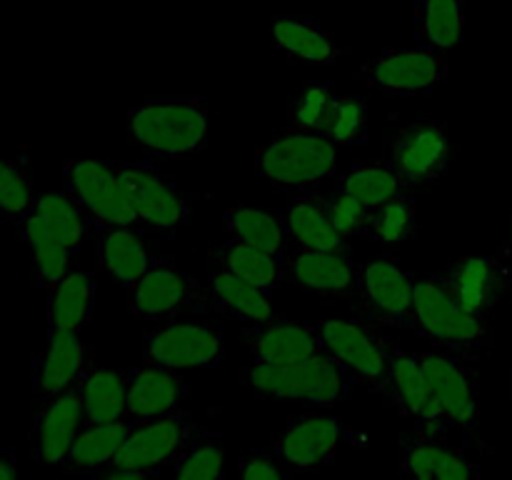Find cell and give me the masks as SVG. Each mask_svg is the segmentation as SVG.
Wrapping results in <instances>:
<instances>
[{"label": "cell", "mask_w": 512, "mask_h": 480, "mask_svg": "<svg viewBox=\"0 0 512 480\" xmlns=\"http://www.w3.org/2000/svg\"><path fill=\"white\" fill-rule=\"evenodd\" d=\"M418 358L430 388V420L420 435L473 433L480 420V355L430 345Z\"/></svg>", "instance_id": "cell-1"}, {"label": "cell", "mask_w": 512, "mask_h": 480, "mask_svg": "<svg viewBox=\"0 0 512 480\" xmlns=\"http://www.w3.org/2000/svg\"><path fill=\"white\" fill-rule=\"evenodd\" d=\"M243 385L260 398L333 408L353 398L360 380L333 355L320 353L298 363H253L243 370Z\"/></svg>", "instance_id": "cell-2"}, {"label": "cell", "mask_w": 512, "mask_h": 480, "mask_svg": "<svg viewBox=\"0 0 512 480\" xmlns=\"http://www.w3.org/2000/svg\"><path fill=\"white\" fill-rule=\"evenodd\" d=\"M338 173V145L308 130H275L255 150V175L288 195L315 193Z\"/></svg>", "instance_id": "cell-3"}, {"label": "cell", "mask_w": 512, "mask_h": 480, "mask_svg": "<svg viewBox=\"0 0 512 480\" xmlns=\"http://www.w3.org/2000/svg\"><path fill=\"white\" fill-rule=\"evenodd\" d=\"M413 330L435 348L483 355L493 343L485 315L458 300L443 275H418L413 283Z\"/></svg>", "instance_id": "cell-4"}, {"label": "cell", "mask_w": 512, "mask_h": 480, "mask_svg": "<svg viewBox=\"0 0 512 480\" xmlns=\"http://www.w3.org/2000/svg\"><path fill=\"white\" fill-rule=\"evenodd\" d=\"M208 98H150L128 110V135L158 158H183L208 145Z\"/></svg>", "instance_id": "cell-5"}, {"label": "cell", "mask_w": 512, "mask_h": 480, "mask_svg": "<svg viewBox=\"0 0 512 480\" xmlns=\"http://www.w3.org/2000/svg\"><path fill=\"white\" fill-rule=\"evenodd\" d=\"M358 443V433L345 418L333 413H300L285 420L273 443V453L290 475L323 470L345 445Z\"/></svg>", "instance_id": "cell-6"}, {"label": "cell", "mask_w": 512, "mask_h": 480, "mask_svg": "<svg viewBox=\"0 0 512 480\" xmlns=\"http://www.w3.org/2000/svg\"><path fill=\"white\" fill-rule=\"evenodd\" d=\"M225 328L215 320H168L143 333V360L173 370L223 365Z\"/></svg>", "instance_id": "cell-7"}, {"label": "cell", "mask_w": 512, "mask_h": 480, "mask_svg": "<svg viewBox=\"0 0 512 480\" xmlns=\"http://www.w3.org/2000/svg\"><path fill=\"white\" fill-rule=\"evenodd\" d=\"M448 75L445 53L423 48H388L373 55L355 70V80L385 95L433 93Z\"/></svg>", "instance_id": "cell-8"}, {"label": "cell", "mask_w": 512, "mask_h": 480, "mask_svg": "<svg viewBox=\"0 0 512 480\" xmlns=\"http://www.w3.org/2000/svg\"><path fill=\"white\" fill-rule=\"evenodd\" d=\"M125 195L138 215L140 228H150L160 235H170L190 220L188 198L170 183L163 170L150 160L115 163Z\"/></svg>", "instance_id": "cell-9"}, {"label": "cell", "mask_w": 512, "mask_h": 480, "mask_svg": "<svg viewBox=\"0 0 512 480\" xmlns=\"http://www.w3.org/2000/svg\"><path fill=\"white\" fill-rule=\"evenodd\" d=\"M65 190L88 213L90 223L140 228L138 215L125 195L115 163L108 160H68L63 165Z\"/></svg>", "instance_id": "cell-10"}, {"label": "cell", "mask_w": 512, "mask_h": 480, "mask_svg": "<svg viewBox=\"0 0 512 480\" xmlns=\"http://www.w3.org/2000/svg\"><path fill=\"white\" fill-rule=\"evenodd\" d=\"M318 325L325 353L353 370L360 385L378 390L398 343L365 320H318Z\"/></svg>", "instance_id": "cell-11"}, {"label": "cell", "mask_w": 512, "mask_h": 480, "mask_svg": "<svg viewBox=\"0 0 512 480\" xmlns=\"http://www.w3.org/2000/svg\"><path fill=\"white\" fill-rule=\"evenodd\" d=\"M200 430L203 425L188 410L138 420L110 468L163 470L165 465L178 460V455L198 438Z\"/></svg>", "instance_id": "cell-12"}, {"label": "cell", "mask_w": 512, "mask_h": 480, "mask_svg": "<svg viewBox=\"0 0 512 480\" xmlns=\"http://www.w3.org/2000/svg\"><path fill=\"white\" fill-rule=\"evenodd\" d=\"M413 283L398 258L373 255L358 268V295L373 323L413 330Z\"/></svg>", "instance_id": "cell-13"}, {"label": "cell", "mask_w": 512, "mask_h": 480, "mask_svg": "<svg viewBox=\"0 0 512 480\" xmlns=\"http://www.w3.org/2000/svg\"><path fill=\"white\" fill-rule=\"evenodd\" d=\"M390 160L410 188L440 183L450 160L448 125L433 118L410 120L395 133Z\"/></svg>", "instance_id": "cell-14"}, {"label": "cell", "mask_w": 512, "mask_h": 480, "mask_svg": "<svg viewBox=\"0 0 512 480\" xmlns=\"http://www.w3.org/2000/svg\"><path fill=\"white\" fill-rule=\"evenodd\" d=\"M203 300V285L165 258H155L148 273L130 290V313L145 323H168Z\"/></svg>", "instance_id": "cell-15"}, {"label": "cell", "mask_w": 512, "mask_h": 480, "mask_svg": "<svg viewBox=\"0 0 512 480\" xmlns=\"http://www.w3.org/2000/svg\"><path fill=\"white\" fill-rule=\"evenodd\" d=\"M85 428L83 395L80 383L63 390L58 395H50L40 403L33 415V453L35 463L40 465H65L68 455L78 440L80 430Z\"/></svg>", "instance_id": "cell-16"}, {"label": "cell", "mask_w": 512, "mask_h": 480, "mask_svg": "<svg viewBox=\"0 0 512 480\" xmlns=\"http://www.w3.org/2000/svg\"><path fill=\"white\" fill-rule=\"evenodd\" d=\"M400 473L405 480H480V463L448 435L410 433L400 440Z\"/></svg>", "instance_id": "cell-17"}, {"label": "cell", "mask_w": 512, "mask_h": 480, "mask_svg": "<svg viewBox=\"0 0 512 480\" xmlns=\"http://www.w3.org/2000/svg\"><path fill=\"white\" fill-rule=\"evenodd\" d=\"M95 368V353L78 330L48 328L43 353L33 363V390L40 400L78 385Z\"/></svg>", "instance_id": "cell-18"}, {"label": "cell", "mask_w": 512, "mask_h": 480, "mask_svg": "<svg viewBox=\"0 0 512 480\" xmlns=\"http://www.w3.org/2000/svg\"><path fill=\"white\" fill-rule=\"evenodd\" d=\"M243 338L253 363H298L325 353L320 325L288 315H270L263 323L245 325Z\"/></svg>", "instance_id": "cell-19"}, {"label": "cell", "mask_w": 512, "mask_h": 480, "mask_svg": "<svg viewBox=\"0 0 512 480\" xmlns=\"http://www.w3.org/2000/svg\"><path fill=\"white\" fill-rule=\"evenodd\" d=\"M358 268L350 250L298 248L285 253V283L305 293L345 295L358 290Z\"/></svg>", "instance_id": "cell-20"}, {"label": "cell", "mask_w": 512, "mask_h": 480, "mask_svg": "<svg viewBox=\"0 0 512 480\" xmlns=\"http://www.w3.org/2000/svg\"><path fill=\"white\" fill-rule=\"evenodd\" d=\"M508 258L510 253L460 258L448 273H443V278L460 303L488 318L510 290L512 273Z\"/></svg>", "instance_id": "cell-21"}, {"label": "cell", "mask_w": 512, "mask_h": 480, "mask_svg": "<svg viewBox=\"0 0 512 480\" xmlns=\"http://www.w3.org/2000/svg\"><path fill=\"white\" fill-rule=\"evenodd\" d=\"M125 373H128V418L150 420L185 410L190 385L180 370L145 360L125 368Z\"/></svg>", "instance_id": "cell-22"}, {"label": "cell", "mask_w": 512, "mask_h": 480, "mask_svg": "<svg viewBox=\"0 0 512 480\" xmlns=\"http://www.w3.org/2000/svg\"><path fill=\"white\" fill-rule=\"evenodd\" d=\"M90 235L95 240L100 268L118 288L133 290L135 283L155 263V255L150 253L140 228L90 223Z\"/></svg>", "instance_id": "cell-23"}, {"label": "cell", "mask_w": 512, "mask_h": 480, "mask_svg": "<svg viewBox=\"0 0 512 480\" xmlns=\"http://www.w3.org/2000/svg\"><path fill=\"white\" fill-rule=\"evenodd\" d=\"M270 43L300 65H333L350 53L318 18L300 15H273Z\"/></svg>", "instance_id": "cell-24"}, {"label": "cell", "mask_w": 512, "mask_h": 480, "mask_svg": "<svg viewBox=\"0 0 512 480\" xmlns=\"http://www.w3.org/2000/svg\"><path fill=\"white\" fill-rule=\"evenodd\" d=\"M375 393L383 395L385 405L398 410L403 418L413 420L415 430L428 428L430 420V388L418 353L395 345L385 378Z\"/></svg>", "instance_id": "cell-25"}, {"label": "cell", "mask_w": 512, "mask_h": 480, "mask_svg": "<svg viewBox=\"0 0 512 480\" xmlns=\"http://www.w3.org/2000/svg\"><path fill=\"white\" fill-rule=\"evenodd\" d=\"M203 300L205 308L238 318L243 325L263 323L270 315H275L273 295H268L248 280L238 278L230 270L220 268V265L205 280Z\"/></svg>", "instance_id": "cell-26"}, {"label": "cell", "mask_w": 512, "mask_h": 480, "mask_svg": "<svg viewBox=\"0 0 512 480\" xmlns=\"http://www.w3.org/2000/svg\"><path fill=\"white\" fill-rule=\"evenodd\" d=\"M15 233L18 238L28 245L30 260H33L35 270V285L43 288L45 293L53 290L65 275L70 273V260H73V253L65 248L58 240V235L50 230V225L45 223L43 215L33 208L28 213L20 215L15 220Z\"/></svg>", "instance_id": "cell-27"}, {"label": "cell", "mask_w": 512, "mask_h": 480, "mask_svg": "<svg viewBox=\"0 0 512 480\" xmlns=\"http://www.w3.org/2000/svg\"><path fill=\"white\" fill-rule=\"evenodd\" d=\"M98 305V275L93 270H73L53 290H48L45 320L48 328L78 330L93 320Z\"/></svg>", "instance_id": "cell-28"}, {"label": "cell", "mask_w": 512, "mask_h": 480, "mask_svg": "<svg viewBox=\"0 0 512 480\" xmlns=\"http://www.w3.org/2000/svg\"><path fill=\"white\" fill-rule=\"evenodd\" d=\"M285 220H288L290 240L298 248L313 250H345L350 240L335 230L325 210V195L320 190L303 195H290L285 205Z\"/></svg>", "instance_id": "cell-29"}, {"label": "cell", "mask_w": 512, "mask_h": 480, "mask_svg": "<svg viewBox=\"0 0 512 480\" xmlns=\"http://www.w3.org/2000/svg\"><path fill=\"white\" fill-rule=\"evenodd\" d=\"M223 220L228 238L243 240V243L255 245V248H263L275 255L288 253L290 230L283 208L235 205V208H225Z\"/></svg>", "instance_id": "cell-30"}, {"label": "cell", "mask_w": 512, "mask_h": 480, "mask_svg": "<svg viewBox=\"0 0 512 480\" xmlns=\"http://www.w3.org/2000/svg\"><path fill=\"white\" fill-rule=\"evenodd\" d=\"M135 423H138L135 418L110 420V423H85L65 465H70V468L83 475H93L110 468L120 450H123L128 435L133 433Z\"/></svg>", "instance_id": "cell-31"}, {"label": "cell", "mask_w": 512, "mask_h": 480, "mask_svg": "<svg viewBox=\"0 0 512 480\" xmlns=\"http://www.w3.org/2000/svg\"><path fill=\"white\" fill-rule=\"evenodd\" d=\"M335 190L353 195L365 208L373 210L400 195H408L413 188L405 183L393 160H385V163H353L345 173L338 175Z\"/></svg>", "instance_id": "cell-32"}, {"label": "cell", "mask_w": 512, "mask_h": 480, "mask_svg": "<svg viewBox=\"0 0 512 480\" xmlns=\"http://www.w3.org/2000/svg\"><path fill=\"white\" fill-rule=\"evenodd\" d=\"M218 263L220 268L258 285L268 295H275V290L285 285V255L268 253L243 240L225 238L218 248Z\"/></svg>", "instance_id": "cell-33"}, {"label": "cell", "mask_w": 512, "mask_h": 480, "mask_svg": "<svg viewBox=\"0 0 512 480\" xmlns=\"http://www.w3.org/2000/svg\"><path fill=\"white\" fill-rule=\"evenodd\" d=\"M465 38V0H415V40L430 50L455 48Z\"/></svg>", "instance_id": "cell-34"}, {"label": "cell", "mask_w": 512, "mask_h": 480, "mask_svg": "<svg viewBox=\"0 0 512 480\" xmlns=\"http://www.w3.org/2000/svg\"><path fill=\"white\" fill-rule=\"evenodd\" d=\"M85 423H110L128 418V373L125 368H98L95 365L80 380Z\"/></svg>", "instance_id": "cell-35"}, {"label": "cell", "mask_w": 512, "mask_h": 480, "mask_svg": "<svg viewBox=\"0 0 512 480\" xmlns=\"http://www.w3.org/2000/svg\"><path fill=\"white\" fill-rule=\"evenodd\" d=\"M33 205L70 253L75 255L80 248H83L85 238L90 235V218L68 190L38 193L35 195Z\"/></svg>", "instance_id": "cell-36"}, {"label": "cell", "mask_w": 512, "mask_h": 480, "mask_svg": "<svg viewBox=\"0 0 512 480\" xmlns=\"http://www.w3.org/2000/svg\"><path fill=\"white\" fill-rule=\"evenodd\" d=\"M225 478V450L223 435L218 430L203 428L198 438L178 455L173 463L170 480H223Z\"/></svg>", "instance_id": "cell-37"}, {"label": "cell", "mask_w": 512, "mask_h": 480, "mask_svg": "<svg viewBox=\"0 0 512 480\" xmlns=\"http://www.w3.org/2000/svg\"><path fill=\"white\" fill-rule=\"evenodd\" d=\"M415 230H418V203L413 193H408L370 210L363 238L375 243H405L413 238Z\"/></svg>", "instance_id": "cell-38"}, {"label": "cell", "mask_w": 512, "mask_h": 480, "mask_svg": "<svg viewBox=\"0 0 512 480\" xmlns=\"http://www.w3.org/2000/svg\"><path fill=\"white\" fill-rule=\"evenodd\" d=\"M320 135L338 148L340 145H365L370 138L368 103L358 95L335 93L333 108Z\"/></svg>", "instance_id": "cell-39"}, {"label": "cell", "mask_w": 512, "mask_h": 480, "mask_svg": "<svg viewBox=\"0 0 512 480\" xmlns=\"http://www.w3.org/2000/svg\"><path fill=\"white\" fill-rule=\"evenodd\" d=\"M335 88L328 80H313L303 88L295 90L288 105V128L308 130V133H323L325 120L333 108Z\"/></svg>", "instance_id": "cell-40"}, {"label": "cell", "mask_w": 512, "mask_h": 480, "mask_svg": "<svg viewBox=\"0 0 512 480\" xmlns=\"http://www.w3.org/2000/svg\"><path fill=\"white\" fill-rule=\"evenodd\" d=\"M33 180L28 175V160L10 158V163L0 170V218L15 220L28 213L35 203Z\"/></svg>", "instance_id": "cell-41"}, {"label": "cell", "mask_w": 512, "mask_h": 480, "mask_svg": "<svg viewBox=\"0 0 512 480\" xmlns=\"http://www.w3.org/2000/svg\"><path fill=\"white\" fill-rule=\"evenodd\" d=\"M325 210H328L330 223L345 240L363 238L365 228H368L370 208H365L358 198L333 190L330 195H325Z\"/></svg>", "instance_id": "cell-42"}, {"label": "cell", "mask_w": 512, "mask_h": 480, "mask_svg": "<svg viewBox=\"0 0 512 480\" xmlns=\"http://www.w3.org/2000/svg\"><path fill=\"white\" fill-rule=\"evenodd\" d=\"M290 473L273 450L250 448L238 463V480H288Z\"/></svg>", "instance_id": "cell-43"}, {"label": "cell", "mask_w": 512, "mask_h": 480, "mask_svg": "<svg viewBox=\"0 0 512 480\" xmlns=\"http://www.w3.org/2000/svg\"><path fill=\"white\" fill-rule=\"evenodd\" d=\"M83 480H163L160 470H125V468H105L100 473L83 475Z\"/></svg>", "instance_id": "cell-44"}, {"label": "cell", "mask_w": 512, "mask_h": 480, "mask_svg": "<svg viewBox=\"0 0 512 480\" xmlns=\"http://www.w3.org/2000/svg\"><path fill=\"white\" fill-rule=\"evenodd\" d=\"M0 480H23L20 478L15 450L0 448Z\"/></svg>", "instance_id": "cell-45"}, {"label": "cell", "mask_w": 512, "mask_h": 480, "mask_svg": "<svg viewBox=\"0 0 512 480\" xmlns=\"http://www.w3.org/2000/svg\"><path fill=\"white\" fill-rule=\"evenodd\" d=\"M10 158H13V155H8V153H3V150H0V170H3L5 165L10 163Z\"/></svg>", "instance_id": "cell-46"}, {"label": "cell", "mask_w": 512, "mask_h": 480, "mask_svg": "<svg viewBox=\"0 0 512 480\" xmlns=\"http://www.w3.org/2000/svg\"><path fill=\"white\" fill-rule=\"evenodd\" d=\"M508 253L512 255V235H510V248H508Z\"/></svg>", "instance_id": "cell-47"}, {"label": "cell", "mask_w": 512, "mask_h": 480, "mask_svg": "<svg viewBox=\"0 0 512 480\" xmlns=\"http://www.w3.org/2000/svg\"><path fill=\"white\" fill-rule=\"evenodd\" d=\"M510 388H512V365H510Z\"/></svg>", "instance_id": "cell-48"}, {"label": "cell", "mask_w": 512, "mask_h": 480, "mask_svg": "<svg viewBox=\"0 0 512 480\" xmlns=\"http://www.w3.org/2000/svg\"><path fill=\"white\" fill-rule=\"evenodd\" d=\"M465 3H468V0H465Z\"/></svg>", "instance_id": "cell-49"}]
</instances>
